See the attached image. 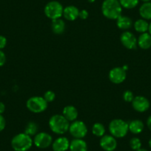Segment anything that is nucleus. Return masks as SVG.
Masks as SVG:
<instances>
[{
	"label": "nucleus",
	"mask_w": 151,
	"mask_h": 151,
	"mask_svg": "<svg viewBox=\"0 0 151 151\" xmlns=\"http://www.w3.org/2000/svg\"><path fill=\"white\" fill-rule=\"evenodd\" d=\"M136 151H149V150H147V149H145V148H140V149H139L138 150H136Z\"/></svg>",
	"instance_id": "nucleus-36"
},
{
	"label": "nucleus",
	"mask_w": 151,
	"mask_h": 151,
	"mask_svg": "<svg viewBox=\"0 0 151 151\" xmlns=\"http://www.w3.org/2000/svg\"><path fill=\"white\" fill-rule=\"evenodd\" d=\"M88 1L90 3H93V2H96V0H88Z\"/></svg>",
	"instance_id": "nucleus-38"
},
{
	"label": "nucleus",
	"mask_w": 151,
	"mask_h": 151,
	"mask_svg": "<svg viewBox=\"0 0 151 151\" xmlns=\"http://www.w3.org/2000/svg\"><path fill=\"white\" fill-rule=\"evenodd\" d=\"M108 129L110 135L116 139H121L126 136L128 133V123L121 119H115L110 122Z\"/></svg>",
	"instance_id": "nucleus-4"
},
{
	"label": "nucleus",
	"mask_w": 151,
	"mask_h": 151,
	"mask_svg": "<svg viewBox=\"0 0 151 151\" xmlns=\"http://www.w3.org/2000/svg\"><path fill=\"white\" fill-rule=\"evenodd\" d=\"M64 7L58 1H50L47 2L44 8L46 17L51 20L61 19L63 17Z\"/></svg>",
	"instance_id": "nucleus-5"
},
{
	"label": "nucleus",
	"mask_w": 151,
	"mask_h": 151,
	"mask_svg": "<svg viewBox=\"0 0 151 151\" xmlns=\"http://www.w3.org/2000/svg\"><path fill=\"white\" fill-rule=\"evenodd\" d=\"M148 145H149L150 147V148H151V138H150V139L149 142H148Z\"/></svg>",
	"instance_id": "nucleus-39"
},
{
	"label": "nucleus",
	"mask_w": 151,
	"mask_h": 151,
	"mask_svg": "<svg viewBox=\"0 0 151 151\" xmlns=\"http://www.w3.org/2000/svg\"><path fill=\"white\" fill-rule=\"evenodd\" d=\"M48 125L53 133L62 135L69 130L70 122H68L62 114H55L49 119Z\"/></svg>",
	"instance_id": "nucleus-2"
},
{
	"label": "nucleus",
	"mask_w": 151,
	"mask_h": 151,
	"mask_svg": "<svg viewBox=\"0 0 151 151\" xmlns=\"http://www.w3.org/2000/svg\"><path fill=\"white\" fill-rule=\"evenodd\" d=\"M100 147L104 151H114L117 147L116 139L112 135H104L99 142Z\"/></svg>",
	"instance_id": "nucleus-12"
},
{
	"label": "nucleus",
	"mask_w": 151,
	"mask_h": 151,
	"mask_svg": "<svg viewBox=\"0 0 151 151\" xmlns=\"http://www.w3.org/2000/svg\"><path fill=\"white\" fill-rule=\"evenodd\" d=\"M122 96L123 99H124V101H125L126 102H132V101H133V99H134L135 97L134 95H133V93L132 92V91H129V90L124 91Z\"/></svg>",
	"instance_id": "nucleus-28"
},
{
	"label": "nucleus",
	"mask_w": 151,
	"mask_h": 151,
	"mask_svg": "<svg viewBox=\"0 0 151 151\" xmlns=\"http://www.w3.org/2000/svg\"><path fill=\"white\" fill-rule=\"evenodd\" d=\"M137 45L143 50H147L151 47V35L149 33H141L137 39Z\"/></svg>",
	"instance_id": "nucleus-16"
},
{
	"label": "nucleus",
	"mask_w": 151,
	"mask_h": 151,
	"mask_svg": "<svg viewBox=\"0 0 151 151\" xmlns=\"http://www.w3.org/2000/svg\"><path fill=\"white\" fill-rule=\"evenodd\" d=\"M38 124L35 122H29L24 128V133L29 135L30 136H34L38 133Z\"/></svg>",
	"instance_id": "nucleus-24"
},
{
	"label": "nucleus",
	"mask_w": 151,
	"mask_h": 151,
	"mask_svg": "<svg viewBox=\"0 0 151 151\" xmlns=\"http://www.w3.org/2000/svg\"><path fill=\"white\" fill-rule=\"evenodd\" d=\"M116 25L120 30L126 31L133 25V20L127 16L121 15L116 19Z\"/></svg>",
	"instance_id": "nucleus-18"
},
{
	"label": "nucleus",
	"mask_w": 151,
	"mask_h": 151,
	"mask_svg": "<svg viewBox=\"0 0 151 151\" xmlns=\"http://www.w3.org/2000/svg\"><path fill=\"white\" fill-rule=\"evenodd\" d=\"M108 78L112 83L119 85L125 81L127 78V71L124 70L122 67H116L110 70Z\"/></svg>",
	"instance_id": "nucleus-9"
},
{
	"label": "nucleus",
	"mask_w": 151,
	"mask_h": 151,
	"mask_svg": "<svg viewBox=\"0 0 151 151\" xmlns=\"http://www.w3.org/2000/svg\"><path fill=\"white\" fill-rule=\"evenodd\" d=\"M88 16H89V13L87 10L83 9L79 11V18H80L81 19L85 20L88 19Z\"/></svg>",
	"instance_id": "nucleus-29"
},
{
	"label": "nucleus",
	"mask_w": 151,
	"mask_h": 151,
	"mask_svg": "<svg viewBox=\"0 0 151 151\" xmlns=\"http://www.w3.org/2000/svg\"><path fill=\"white\" fill-rule=\"evenodd\" d=\"M133 27H134L135 30L139 33H144L148 31V28H149V23L147 21L144 19H139L136 20L133 24Z\"/></svg>",
	"instance_id": "nucleus-22"
},
{
	"label": "nucleus",
	"mask_w": 151,
	"mask_h": 151,
	"mask_svg": "<svg viewBox=\"0 0 151 151\" xmlns=\"http://www.w3.org/2000/svg\"><path fill=\"white\" fill-rule=\"evenodd\" d=\"M6 62V56L2 50H0V67L3 66Z\"/></svg>",
	"instance_id": "nucleus-31"
},
{
	"label": "nucleus",
	"mask_w": 151,
	"mask_h": 151,
	"mask_svg": "<svg viewBox=\"0 0 151 151\" xmlns=\"http://www.w3.org/2000/svg\"><path fill=\"white\" fill-rule=\"evenodd\" d=\"M120 42L125 48L133 50L137 47V38L132 32L126 30L120 36Z\"/></svg>",
	"instance_id": "nucleus-10"
},
{
	"label": "nucleus",
	"mask_w": 151,
	"mask_h": 151,
	"mask_svg": "<svg viewBox=\"0 0 151 151\" xmlns=\"http://www.w3.org/2000/svg\"><path fill=\"white\" fill-rule=\"evenodd\" d=\"M69 133L74 139H83L88 134V127L82 121L76 120L70 124Z\"/></svg>",
	"instance_id": "nucleus-7"
},
{
	"label": "nucleus",
	"mask_w": 151,
	"mask_h": 151,
	"mask_svg": "<svg viewBox=\"0 0 151 151\" xmlns=\"http://www.w3.org/2000/svg\"><path fill=\"white\" fill-rule=\"evenodd\" d=\"M62 115L68 122H72L77 120L79 113H78L77 109L73 105H67L63 108Z\"/></svg>",
	"instance_id": "nucleus-15"
},
{
	"label": "nucleus",
	"mask_w": 151,
	"mask_h": 151,
	"mask_svg": "<svg viewBox=\"0 0 151 151\" xmlns=\"http://www.w3.org/2000/svg\"><path fill=\"white\" fill-rule=\"evenodd\" d=\"M65 22L62 19H57L52 20L51 22V30L55 34L61 35L65 32Z\"/></svg>",
	"instance_id": "nucleus-19"
},
{
	"label": "nucleus",
	"mask_w": 151,
	"mask_h": 151,
	"mask_svg": "<svg viewBox=\"0 0 151 151\" xmlns=\"http://www.w3.org/2000/svg\"><path fill=\"white\" fill-rule=\"evenodd\" d=\"M79 10L74 5H68L64 8L63 17L68 21H75L79 18Z\"/></svg>",
	"instance_id": "nucleus-14"
},
{
	"label": "nucleus",
	"mask_w": 151,
	"mask_h": 151,
	"mask_svg": "<svg viewBox=\"0 0 151 151\" xmlns=\"http://www.w3.org/2000/svg\"><path fill=\"white\" fill-rule=\"evenodd\" d=\"M11 144L15 151H27L33 146V140L29 135L20 133L13 137Z\"/></svg>",
	"instance_id": "nucleus-3"
},
{
	"label": "nucleus",
	"mask_w": 151,
	"mask_h": 151,
	"mask_svg": "<svg viewBox=\"0 0 151 151\" xmlns=\"http://www.w3.org/2000/svg\"><path fill=\"white\" fill-rule=\"evenodd\" d=\"M6 126V121L2 114H0V132L2 131Z\"/></svg>",
	"instance_id": "nucleus-32"
},
{
	"label": "nucleus",
	"mask_w": 151,
	"mask_h": 151,
	"mask_svg": "<svg viewBox=\"0 0 151 151\" xmlns=\"http://www.w3.org/2000/svg\"><path fill=\"white\" fill-rule=\"evenodd\" d=\"M33 144L35 146L40 149H45L49 147L53 143V137L46 132H40L34 136Z\"/></svg>",
	"instance_id": "nucleus-8"
},
{
	"label": "nucleus",
	"mask_w": 151,
	"mask_h": 151,
	"mask_svg": "<svg viewBox=\"0 0 151 151\" xmlns=\"http://www.w3.org/2000/svg\"><path fill=\"white\" fill-rule=\"evenodd\" d=\"M148 33L151 35V22L149 23V28H148Z\"/></svg>",
	"instance_id": "nucleus-35"
},
{
	"label": "nucleus",
	"mask_w": 151,
	"mask_h": 151,
	"mask_svg": "<svg viewBox=\"0 0 151 151\" xmlns=\"http://www.w3.org/2000/svg\"><path fill=\"white\" fill-rule=\"evenodd\" d=\"M5 105L3 102L0 101V114H2L5 112Z\"/></svg>",
	"instance_id": "nucleus-33"
},
{
	"label": "nucleus",
	"mask_w": 151,
	"mask_h": 151,
	"mask_svg": "<svg viewBox=\"0 0 151 151\" xmlns=\"http://www.w3.org/2000/svg\"><path fill=\"white\" fill-rule=\"evenodd\" d=\"M70 151H88V145L83 139H74L70 142Z\"/></svg>",
	"instance_id": "nucleus-17"
},
{
	"label": "nucleus",
	"mask_w": 151,
	"mask_h": 151,
	"mask_svg": "<svg viewBox=\"0 0 151 151\" xmlns=\"http://www.w3.org/2000/svg\"><path fill=\"white\" fill-rule=\"evenodd\" d=\"M129 145H130V148L134 151L138 150L139 149L142 148V142H141L140 139H139L138 137L132 138L130 140Z\"/></svg>",
	"instance_id": "nucleus-26"
},
{
	"label": "nucleus",
	"mask_w": 151,
	"mask_h": 151,
	"mask_svg": "<svg viewBox=\"0 0 151 151\" xmlns=\"http://www.w3.org/2000/svg\"><path fill=\"white\" fill-rule=\"evenodd\" d=\"M101 13L105 18L116 20L122 13V7L119 0H104L101 4Z\"/></svg>",
	"instance_id": "nucleus-1"
},
{
	"label": "nucleus",
	"mask_w": 151,
	"mask_h": 151,
	"mask_svg": "<svg viewBox=\"0 0 151 151\" xmlns=\"http://www.w3.org/2000/svg\"><path fill=\"white\" fill-rule=\"evenodd\" d=\"M70 147V141L65 136L57 138L52 143V149L53 151H67Z\"/></svg>",
	"instance_id": "nucleus-13"
},
{
	"label": "nucleus",
	"mask_w": 151,
	"mask_h": 151,
	"mask_svg": "<svg viewBox=\"0 0 151 151\" xmlns=\"http://www.w3.org/2000/svg\"><path fill=\"white\" fill-rule=\"evenodd\" d=\"M105 127L101 123H95L92 127V133L96 137H102L104 135H105Z\"/></svg>",
	"instance_id": "nucleus-23"
},
{
	"label": "nucleus",
	"mask_w": 151,
	"mask_h": 151,
	"mask_svg": "<svg viewBox=\"0 0 151 151\" xmlns=\"http://www.w3.org/2000/svg\"><path fill=\"white\" fill-rule=\"evenodd\" d=\"M122 68H123V69H124V70H126V71H127V69H128V66H127V65H124Z\"/></svg>",
	"instance_id": "nucleus-37"
},
{
	"label": "nucleus",
	"mask_w": 151,
	"mask_h": 151,
	"mask_svg": "<svg viewBox=\"0 0 151 151\" xmlns=\"http://www.w3.org/2000/svg\"><path fill=\"white\" fill-rule=\"evenodd\" d=\"M147 126L148 129L151 131V115L147 119Z\"/></svg>",
	"instance_id": "nucleus-34"
},
{
	"label": "nucleus",
	"mask_w": 151,
	"mask_h": 151,
	"mask_svg": "<svg viewBox=\"0 0 151 151\" xmlns=\"http://www.w3.org/2000/svg\"><path fill=\"white\" fill-rule=\"evenodd\" d=\"M7 45V39L4 36L0 35V50L5 48Z\"/></svg>",
	"instance_id": "nucleus-30"
},
{
	"label": "nucleus",
	"mask_w": 151,
	"mask_h": 151,
	"mask_svg": "<svg viewBox=\"0 0 151 151\" xmlns=\"http://www.w3.org/2000/svg\"><path fill=\"white\" fill-rule=\"evenodd\" d=\"M43 98L45 99V101H47V103L52 102V101H54L55 99H56V93L52 91H47L44 93Z\"/></svg>",
	"instance_id": "nucleus-27"
},
{
	"label": "nucleus",
	"mask_w": 151,
	"mask_h": 151,
	"mask_svg": "<svg viewBox=\"0 0 151 151\" xmlns=\"http://www.w3.org/2000/svg\"><path fill=\"white\" fill-rule=\"evenodd\" d=\"M132 107L136 111L139 113L146 112L150 108V103L146 97L143 96H135L132 101Z\"/></svg>",
	"instance_id": "nucleus-11"
},
{
	"label": "nucleus",
	"mask_w": 151,
	"mask_h": 151,
	"mask_svg": "<svg viewBox=\"0 0 151 151\" xmlns=\"http://www.w3.org/2000/svg\"><path fill=\"white\" fill-rule=\"evenodd\" d=\"M48 103L43 96H32L26 101V107L29 111L33 113H40L44 112L47 108Z\"/></svg>",
	"instance_id": "nucleus-6"
},
{
	"label": "nucleus",
	"mask_w": 151,
	"mask_h": 151,
	"mask_svg": "<svg viewBox=\"0 0 151 151\" xmlns=\"http://www.w3.org/2000/svg\"><path fill=\"white\" fill-rule=\"evenodd\" d=\"M129 131L133 134H139L145 128L143 122L139 119H134L128 123Z\"/></svg>",
	"instance_id": "nucleus-20"
},
{
	"label": "nucleus",
	"mask_w": 151,
	"mask_h": 151,
	"mask_svg": "<svg viewBox=\"0 0 151 151\" xmlns=\"http://www.w3.org/2000/svg\"><path fill=\"white\" fill-rule=\"evenodd\" d=\"M141 1L143 2H150L151 0H141Z\"/></svg>",
	"instance_id": "nucleus-40"
},
{
	"label": "nucleus",
	"mask_w": 151,
	"mask_h": 151,
	"mask_svg": "<svg viewBox=\"0 0 151 151\" xmlns=\"http://www.w3.org/2000/svg\"><path fill=\"white\" fill-rule=\"evenodd\" d=\"M139 15L145 20H151V2H144L139 8Z\"/></svg>",
	"instance_id": "nucleus-21"
},
{
	"label": "nucleus",
	"mask_w": 151,
	"mask_h": 151,
	"mask_svg": "<svg viewBox=\"0 0 151 151\" xmlns=\"http://www.w3.org/2000/svg\"><path fill=\"white\" fill-rule=\"evenodd\" d=\"M122 8L133 9L139 5V0H119Z\"/></svg>",
	"instance_id": "nucleus-25"
}]
</instances>
